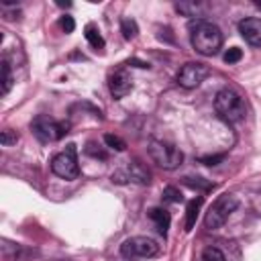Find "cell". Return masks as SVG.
Masks as SVG:
<instances>
[{"mask_svg": "<svg viewBox=\"0 0 261 261\" xmlns=\"http://www.w3.org/2000/svg\"><path fill=\"white\" fill-rule=\"evenodd\" d=\"M190 41L198 53L216 55L218 49L222 47V33L216 25H212L204 19H194L190 23Z\"/></svg>", "mask_w": 261, "mask_h": 261, "instance_id": "1", "label": "cell"}, {"mask_svg": "<svg viewBox=\"0 0 261 261\" xmlns=\"http://www.w3.org/2000/svg\"><path fill=\"white\" fill-rule=\"evenodd\" d=\"M214 108L218 116L229 122H239L245 116V100L241 98V94H237L231 88H222L214 96Z\"/></svg>", "mask_w": 261, "mask_h": 261, "instance_id": "2", "label": "cell"}, {"mask_svg": "<svg viewBox=\"0 0 261 261\" xmlns=\"http://www.w3.org/2000/svg\"><path fill=\"white\" fill-rule=\"evenodd\" d=\"M237 206H239V198L235 196V194H222V196H218L212 204H210V208H208V212H206V216H204V226L208 229V231H216V229H220L226 220H229V216L237 210Z\"/></svg>", "mask_w": 261, "mask_h": 261, "instance_id": "3", "label": "cell"}, {"mask_svg": "<svg viewBox=\"0 0 261 261\" xmlns=\"http://www.w3.org/2000/svg\"><path fill=\"white\" fill-rule=\"evenodd\" d=\"M68 124L66 122H59L47 114H39L37 118H33L31 122V130H33V135L41 141V143H55L59 139L66 137L68 133Z\"/></svg>", "mask_w": 261, "mask_h": 261, "instance_id": "4", "label": "cell"}, {"mask_svg": "<svg viewBox=\"0 0 261 261\" xmlns=\"http://www.w3.org/2000/svg\"><path fill=\"white\" fill-rule=\"evenodd\" d=\"M149 155L164 170H178L184 161V153L178 147L164 143V141H151L149 143Z\"/></svg>", "mask_w": 261, "mask_h": 261, "instance_id": "5", "label": "cell"}, {"mask_svg": "<svg viewBox=\"0 0 261 261\" xmlns=\"http://www.w3.org/2000/svg\"><path fill=\"white\" fill-rule=\"evenodd\" d=\"M112 184H139V186H147L151 182V172L137 159L128 161L124 168L116 170L110 176Z\"/></svg>", "mask_w": 261, "mask_h": 261, "instance_id": "6", "label": "cell"}, {"mask_svg": "<svg viewBox=\"0 0 261 261\" xmlns=\"http://www.w3.org/2000/svg\"><path fill=\"white\" fill-rule=\"evenodd\" d=\"M120 253L126 259H137V257H155L159 253L157 241L149 237H130L120 245Z\"/></svg>", "mask_w": 261, "mask_h": 261, "instance_id": "7", "label": "cell"}, {"mask_svg": "<svg viewBox=\"0 0 261 261\" xmlns=\"http://www.w3.org/2000/svg\"><path fill=\"white\" fill-rule=\"evenodd\" d=\"M51 172L63 180H76L80 176V168H78V159H76V145H68L66 151L57 153L51 159Z\"/></svg>", "mask_w": 261, "mask_h": 261, "instance_id": "8", "label": "cell"}, {"mask_svg": "<svg viewBox=\"0 0 261 261\" xmlns=\"http://www.w3.org/2000/svg\"><path fill=\"white\" fill-rule=\"evenodd\" d=\"M208 74H210V70H208V66H204V63H198V61H192V63H186L182 70H180V74H178V84L182 86V88H198L206 78H208Z\"/></svg>", "mask_w": 261, "mask_h": 261, "instance_id": "9", "label": "cell"}, {"mask_svg": "<svg viewBox=\"0 0 261 261\" xmlns=\"http://www.w3.org/2000/svg\"><path fill=\"white\" fill-rule=\"evenodd\" d=\"M239 33L249 45L261 47V19H243L239 23Z\"/></svg>", "mask_w": 261, "mask_h": 261, "instance_id": "10", "label": "cell"}, {"mask_svg": "<svg viewBox=\"0 0 261 261\" xmlns=\"http://www.w3.org/2000/svg\"><path fill=\"white\" fill-rule=\"evenodd\" d=\"M108 88H110V94L114 98H122L130 92V88H133V82H130V76L126 70H118L110 76L108 80Z\"/></svg>", "mask_w": 261, "mask_h": 261, "instance_id": "11", "label": "cell"}, {"mask_svg": "<svg viewBox=\"0 0 261 261\" xmlns=\"http://www.w3.org/2000/svg\"><path fill=\"white\" fill-rule=\"evenodd\" d=\"M149 218L155 222L157 231L166 237V235H168V229H170V224H172V216H170V212H168L166 208H151V210H149Z\"/></svg>", "mask_w": 261, "mask_h": 261, "instance_id": "12", "label": "cell"}, {"mask_svg": "<svg viewBox=\"0 0 261 261\" xmlns=\"http://www.w3.org/2000/svg\"><path fill=\"white\" fill-rule=\"evenodd\" d=\"M200 208H202V196H198V198L188 202V208H186V231H192L196 226V218H198Z\"/></svg>", "mask_w": 261, "mask_h": 261, "instance_id": "13", "label": "cell"}, {"mask_svg": "<svg viewBox=\"0 0 261 261\" xmlns=\"http://www.w3.org/2000/svg\"><path fill=\"white\" fill-rule=\"evenodd\" d=\"M0 70H3V90H0V94L7 96L11 86H13V72H11V63L7 59H3V63H0Z\"/></svg>", "mask_w": 261, "mask_h": 261, "instance_id": "14", "label": "cell"}, {"mask_svg": "<svg viewBox=\"0 0 261 261\" xmlns=\"http://www.w3.org/2000/svg\"><path fill=\"white\" fill-rule=\"evenodd\" d=\"M84 35H86V41H88V43H90V45H92V47H94L96 51L104 47V39H102V35L98 33V29H96V27L88 25V27H86V33H84Z\"/></svg>", "mask_w": 261, "mask_h": 261, "instance_id": "15", "label": "cell"}, {"mask_svg": "<svg viewBox=\"0 0 261 261\" xmlns=\"http://www.w3.org/2000/svg\"><path fill=\"white\" fill-rule=\"evenodd\" d=\"M120 31H122V37L130 41V39L137 37L139 27H137V23H135L133 19H122V21H120Z\"/></svg>", "mask_w": 261, "mask_h": 261, "instance_id": "16", "label": "cell"}, {"mask_svg": "<svg viewBox=\"0 0 261 261\" xmlns=\"http://www.w3.org/2000/svg\"><path fill=\"white\" fill-rule=\"evenodd\" d=\"M202 261H226V257L218 247H206L202 251Z\"/></svg>", "mask_w": 261, "mask_h": 261, "instance_id": "17", "label": "cell"}, {"mask_svg": "<svg viewBox=\"0 0 261 261\" xmlns=\"http://www.w3.org/2000/svg\"><path fill=\"white\" fill-rule=\"evenodd\" d=\"M164 202H172V204H176V202H182L184 200V196H182V192L178 190V188H174V186H168L166 190H164Z\"/></svg>", "mask_w": 261, "mask_h": 261, "instance_id": "18", "label": "cell"}, {"mask_svg": "<svg viewBox=\"0 0 261 261\" xmlns=\"http://www.w3.org/2000/svg\"><path fill=\"white\" fill-rule=\"evenodd\" d=\"M104 143H106V147H110L114 151H124L126 149V143L116 135H104Z\"/></svg>", "mask_w": 261, "mask_h": 261, "instance_id": "19", "label": "cell"}, {"mask_svg": "<svg viewBox=\"0 0 261 261\" xmlns=\"http://www.w3.org/2000/svg\"><path fill=\"white\" fill-rule=\"evenodd\" d=\"M184 184H186V186H190V188L204 190V192H208V190H212V188H214L210 182H204L202 178H184Z\"/></svg>", "mask_w": 261, "mask_h": 261, "instance_id": "20", "label": "cell"}, {"mask_svg": "<svg viewBox=\"0 0 261 261\" xmlns=\"http://www.w3.org/2000/svg\"><path fill=\"white\" fill-rule=\"evenodd\" d=\"M17 141H19L17 130H11V128H7V130H3V133H0V143H3L5 147H9V145H15Z\"/></svg>", "mask_w": 261, "mask_h": 261, "instance_id": "21", "label": "cell"}, {"mask_svg": "<svg viewBox=\"0 0 261 261\" xmlns=\"http://www.w3.org/2000/svg\"><path fill=\"white\" fill-rule=\"evenodd\" d=\"M86 153L92 155V157H98V159H106V157H108L106 151H104L102 147H98L96 143H88V145H86Z\"/></svg>", "mask_w": 261, "mask_h": 261, "instance_id": "22", "label": "cell"}, {"mask_svg": "<svg viewBox=\"0 0 261 261\" xmlns=\"http://www.w3.org/2000/svg\"><path fill=\"white\" fill-rule=\"evenodd\" d=\"M241 57H243V51H241L239 47H231V49L224 53V61H226V63H237Z\"/></svg>", "mask_w": 261, "mask_h": 261, "instance_id": "23", "label": "cell"}, {"mask_svg": "<svg viewBox=\"0 0 261 261\" xmlns=\"http://www.w3.org/2000/svg\"><path fill=\"white\" fill-rule=\"evenodd\" d=\"M59 25H61V29H63L66 33H74V29H76V21H74V17H70V15L61 17Z\"/></svg>", "mask_w": 261, "mask_h": 261, "instance_id": "24", "label": "cell"}, {"mask_svg": "<svg viewBox=\"0 0 261 261\" xmlns=\"http://www.w3.org/2000/svg\"><path fill=\"white\" fill-rule=\"evenodd\" d=\"M222 159H224V155H212V157H202L200 161L206 164V166H216V164L222 161Z\"/></svg>", "mask_w": 261, "mask_h": 261, "instance_id": "25", "label": "cell"}, {"mask_svg": "<svg viewBox=\"0 0 261 261\" xmlns=\"http://www.w3.org/2000/svg\"><path fill=\"white\" fill-rule=\"evenodd\" d=\"M130 63L137 66V68H149V63H147V61H139V59H130V61H128V66H130Z\"/></svg>", "mask_w": 261, "mask_h": 261, "instance_id": "26", "label": "cell"}]
</instances>
